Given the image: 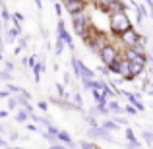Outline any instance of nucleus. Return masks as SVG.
I'll list each match as a JSON object with an SVG mask.
<instances>
[{"label": "nucleus", "mask_w": 153, "mask_h": 149, "mask_svg": "<svg viewBox=\"0 0 153 149\" xmlns=\"http://www.w3.org/2000/svg\"><path fill=\"white\" fill-rule=\"evenodd\" d=\"M132 19L128 16V12H116V14H108V29L114 37H120L122 33H126L128 29H132Z\"/></svg>", "instance_id": "nucleus-1"}, {"label": "nucleus", "mask_w": 153, "mask_h": 149, "mask_svg": "<svg viewBox=\"0 0 153 149\" xmlns=\"http://www.w3.org/2000/svg\"><path fill=\"white\" fill-rule=\"evenodd\" d=\"M83 43H85V47L89 49L93 54H97L99 56V52H101L107 45H111V39H108V35H105V33H101V31L97 29V27H93L91 29V33L87 35L85 39H83Z\"/></svg>", "instance_id": "nucleus-2"}, {"label": "nucleus", "mask_w": 153, "mask_h": 149, "mask_svg": "<svg viewBox=\"0 0 153 149\" xmlns=\"http://www.w3.org/2000/svg\"><path fill=\"white\" fill-rule=\"evenodd\" d=\"M120 56H122V50H120L114 43L107 45L101 52H99V60H101V64H103V66H107V68H111L112 64L120 58Z\"/></svg>", "instance_id": "nucleus-3"}, {"label": "nucleus", "mask_w": 153, "mask_h": 149, "mask_svg": "<svg viewBox=\"0 0 153 149\" xmlns=\"http://www.w3.org/2000/svg\"><path fill=\"white\" fill-rule=\"evenodd\" d=\"M72 66H74V74L79 82H82V79H95V72L91 70V68H87L76 54H72Z\"/></svg>", "instance_id": "nucleus-4"}, {"label": "nucleus", "mask_w": 153, "mask_h": 149, "mask_svg": "<svg viewBox=\"0 0 153 149\" xmlns=\"http://www.w3.org/2000/svg\"><path fill=\"white\" fill-rule=\"evenodd\" d=\"M118 41L122 43L124 49H134V47L138 45V43H142V35L138 33V29H134V27H132V29H128L126 33L120 35Z\"/></svg>", "instance_id": "nucleus-5"}, {"label": "nucleus", "mask_w": 153, "mask_h": 149, "mask_svg": "<svg viewBox=\"0 0 153 149\" xmlns=\"http://www.w3.org/2000/svg\"><path fill=\"white\" fill-rule=\"evenodd\" d=\"M72 25H74V33L78 35V37H82V41L87 37V35L91 33V29H93V21L89 19H79V21H72Z\"/></svg>", "instance_id": "nucleus-6"}, {"label": "nucleus", "mask_w": 153, "mask_h": 149, "mask_svg": "<svg viewBox=\"0 0 153 149\" xmlns=\"http://www.w3.org/2000/svg\"><path fill=\"white\" fill-rule=\"evenodd\" d=\"M116 76H120L122 79H126V82H132V72H130V60L126 58V56L122 54V58H120L118 62V70H116Z\"/></svg>", "instance_id": "nucleus-7"}, {"label": "nucleus", "mask_w": 153, "mask_h": 149, "mask_svg": "<svg viewBox=\"0 0 153 149\" xmlns=\"http://www.w3.org/2000/svg\"><path fill=\"white\" fill-rule=\"evenodd\" d=\"M56 31H58V39H60V41L66 43V47H68L70 50H76V45H74V41H72V37H70V33H68V29L64 27V21H62V19H60L58 25H56Z\"/></svg>", "instance_id": "nucleus-8"}, {"label": "nucleus", "mask_w": 153, "mask_h": 149, "mask_svg": "<svg viewBox=\"0 0 153 149\" xmlns=\"http://www.w3.org/2000/svg\"><path fill=\"white\" fill-rule=\"evenodd\" d=\"M122 97H126V99H128V103H130V105H134V107L138 108L140 112H143V110H146V105H143L142 101H140V99H142V95H140V93H132V91L122 89Z\"/></svg>", "instance_id": "nucleus-9"}, {"label": "nucleus", "mask_w": 153, "mask_h": 149, "mask_svg": "<svg viewBox=\"0 0 153 149\" xmlns=\"http://www.w3.org/2000/svg\"><path fill=\"white\" fill-rule=\"evenodd\" d=\"M87 136H89L91 139H107V142H111L112 139V136H111V132H107L103 126H97V128H89L87 130Z\"/></svg>", "instance_id": "nucleus-10"}, {"label": "nucleus", "mask_w": 153, "mask_h": 149, "mask_svg": "<svg viewBox=\"0 0 153 149\" xmlns=\"http://www.w3.org/2000/svg\"><path fill=\"white\" fill-rule=\"evenodd\" d=\"M64 10L70 16L78 14V12H82V10H87V2H83V0H68V2L64 4Z\"/></svg>", "instance_id": "nucleus-11"}, {"label": "nucleus", "mask_w": 153, "mask_h": 149, "mask_svg": "<svg viewBox=\"0 0 153 149\" xmlns=\"http://www.w3.org/2000/svg\"><path fill=\"white\" fill-rule=\"evenodd\" d=\"M124 56H126L130 62L134 64H143V66H147V54H140V52H136L134 49H126L122 52Z\"/></svg>", "instance_id": "nucleus-12"}, {"label": "nucleus", "mask_w": 153, "mask_h": 149, "mask_svg": "<svg viewBox=\"0 0 153 149\" xmlns=\"http://www.w3.org/2000/svg\"><path fill=\"white\" fill-rule=\"evenodd\" d=\"M128 8H130V6H126L124 0H112V2L107 6L105 12H108V14H116V12H126Z\"/></svg>", "instance_id": "nucleus-13"}, {"label": "nucleus", "mask_w": 153, "mask_h": 149, "mask_svg": "<svg viewBox=\"0 0 153 149\" xmlns=\"http://www.w3.org/2000/svg\"><path fill=\"white\" fill-rule=\"evenodd\" d=\"M126 142H128V149H138L140 147V142H138V138H136V134H134V130H132L130 126H126Z\"/></svg>", "instance_id": "nucleus-14"}, {"label": "nucleus", "mask_w": 153, "mask_h": 149, "mask_svg": "<svg viewBox=\"0 0 153 149\" xmlns=\"http://www.w3.org/2000/svg\"><path fill=\"white\" fill-rule=\"evenodd\" d=\"M108 110H111V116H116V114H124V107H120V103L116 99L108 101Z\"/></svg>", "instance_id": "nucleus-15"}, {"label": "nucleus", "mask_w": 153, "mask_h": 149, "mask_svg": "<svg viewBox=\"0 0 153 149\" xmlns=\"http://www.w3.org/2000/svg\"><path fill=\"white\" fill-rule=\"evenodd\" d=\"M147 66H143V64H134L130 62V72H132V78H140V76H143V72H146Z\"/></svg>", "instance_id": "nucleus-16"}, {"label": "nucleus", "mask_w": 153, "mask_h": 149, "mask_svg": "<svg viewBox=\"0 0 153 149\" xmlns=\"http://www.w3.org/2000/svg\"><path fill=\"white\" fill-rule=\"evenodd\" d=\"M29 118H31V114L25 110V108H22V110L16 112V122H19V124H25Z\"/></svg>", "instance_id": "nucleus-17"}, {"label": "nucleus", "mask_w": 153, "mask_h": 149, "mask_svg": "<svg viewBox=\"0 0 153 149\" xmlns=\"http://www.w3.org/2000/svg\"><path fill=\"white\" fill-rule=\"evenodd\" d=\"M19 33H22V27H12V29H8L6 43H14V41H16V37L19 39Z\"/></svg>", "instance_id": "nucleus-18"}, {"label": "nucleus", "mask_w": 153, "mask_h": 149, "mask_svg": "<svg viewBox=\"0 0 153 149\" xmlns=\"http://www.w3.org/2000/svg\"><path fill=\"white\" fill-rule=\"evenodd\" d=\"M58 142H60V143H66V145H68V147H70V145H72V143H74V139H72V138H70V134H68V132H64V130H60V132H58Z\"/></svg>", "instance_id": "nucleus-19"}, {"label": "nucleus", "mask_w": 153, "mask_h": 149, "mask_svg": "<svg viewBox=\"0 0 153 149\" xmlns=\"http://www.w3.org/2000/svg\"><path fill=\"white\" fill-rule=\"evenodd\" d=\"M45 70H47V68H45V64H43V62H39L37 66L33 68V76H35V82H37V83L41 82V72H45Z\"/></svg>", "instance_id": "nucleus-20"}, {"label": "nucleus", "mask_w": 153, "mask_h": 149, "mask_svg": "<svg viewBox=\"0 0 153 149\" xmlns=\"http://www.w3.org/2000/svg\"><path fill=\"white\" fill-rule=\"evenodd\" d=\"M70 19H72V21H79V19H89V14H87V10H82V12H78V14H72V16H70Z\"/></svg>", "instance_id": "nucleus-21"}, {"label": "nucleus", "mask_w": 153, "mask_h": 149, "mask_svg": "<svg viewBox=\"0 0 153 149\" xmlns=\"http://www.w3.org/2000/svg\"><path fill=\"white\" fill-rule=\"evenodd\" d=\"M101 126H103L107 132H114V130H118V124H116L114 120H105V122L101 124Z\"/></svg>", "instance_id": "nucleus-22"}, {"label": "nucleus", "mask_w": 153, "mask_h": 149, "mask_svg": "<svg viewBox=\"0 0 153 149\" xmlns=\"http://www.w3.org/2000/svg\"><path fill=\"white\" fill-rule=\"evenodd\" d=\"M82 85L85 87V89L93 91V89H95V85H97V79H82Z\"/></svg>", "instance_id": "nucleus-23"}, {"label": "nucleus", "mask_w": 153, "mask_h": 149, "mask_svg": "<svg viewBox=\"0 0 153 149\" xmlns=\"http://www.w3.org/2000/svg\"><path fill=\"white\" fill-rule=\"evenodd\" d=\"M12 21H14V27H22L19 23L23 21V14H19V12H16V14H12Z\"/></svg>", "instance_id": "nucleus-24"}, {"label": "nucleus", "mask_w": 153, "mask_h": 149, "mask_svg": "<svg viewBox=\"0 0 153 149\" xmlns=\"http://www.w3.org/2000/svg\"><path fill=\"white\" fill-rule=\"evenodd\" d=\"M85 122L89 124V128H97V126H101V124L97 122V118H95L93 114H85Z\"/></svg>", "instance_id": "nucleus-25"}, {"label": "nucleus", "mask_w": 153, "mask_h": 149, "mask_svg": "<svg viewBox=\"0 0 153 149\" xmlns=\"http://www.w3.org/2000/svg\"><path fill=\"white\" fill-rule=\"evenodd\" d=\"M142 136H143V139H146V142L153 147V130H143Z\"/></svg>", "instance_id": "nucleus-26"}, {"label": "nucleus", "mask_w": 153, "mask_h": 149, "mask_svg": "<svg viewBox=\"0 0 153 149\" xmlns=\"http://www.w3.org/2000/svg\"><path fill=\"white\" fill-rule=\"evenodd\" d=\"M91 2H93L97 8H101V10H107V6L112 2V0H91Z\"/></svg>", "instance_id": "nucleus-27"}, {"label": "nucleus", "mask_w": 153, "mask_h": 149, "mask_svg": "<svg viewBox=\"0 0 153 149\" xmlns=\"http://www.w3.org/2000/svg\"><path fill=\"white\" fill-rule=\"evenodd\" d=\"M124 112H126V114H130V116H138V108L134 107V105H126V107H124Z\"/></svg>", "instance_id": "nucleus-28"}, {"label": "nucleus", "mask_w": 153, "mask_h": 149, "mask_svg": "<svg viewBox=\"0 0 153 149\" xmlns=\"http://www.w3.org/2000/svg\"><path fill=\"white\" fill-rule=\"evenodd\" d=\"M0 16H2V19L4 21H12V14L8 12V8L2 4V10H0Z\"/></svg>", "instance_id": "nucleus-29"}, {"label": "nucleus", "mask_w": 153, "mask_h": 149, "mask_svg": "<svg viewBox=\"0 0 153 149\" xmlns=\"http://www.w3.org/2000/svg\"><path fill=\"white\" fill-rule=\"evenodd\" d=\"M79 149H101V147L95 145L93 142H79Z\"/></svg>", "instance_id": "nucleus-30"}, {"label": "nucleus", "mask_w": 153, "mask_h": 149, "mask_svg": "<svg viewBox=\"0 0 153 149\" xmlns=\"http://www.w3.org/2000/svg\"><path fill=\"white\" fill-rule=\"evenodd\" d=\"M112 120H114L118 126H128V118H124V116H120V114H116V116H112Z\"/></svg>", "instance_id": "nucleus-31"}, {"label": "nucleus", "mask_w": 153, "mask_h": 149, "mask_svg": "<svg viewBox=\"0 0 153 149\" xmlns=\"http://www.w3.org/2000/svg\"><path fill=\"white\" fill-rule=\"evenodd\" d=\"M64 45H66V43H64V41H60V39H56V47H54V50H56V54H62V52H64Z\"/></svg>", "instance_id": "nucleus-32"}, {"label": "nucleus", "mask_w": 153, "mask_h": 149, "mask_svg": "<svg viewBox=\"0 0 153 149\" xmlns=\"http://www.w3.org/2000/svg\"><path fill=\"white\" fill-rule=\"evenodd\" d=\"M18 107H19V105H18V101H16V97H10V99H8V108H10V110H16Z\"/></svg>", "instance_id": "nucleus-33"}, {"label": "nucleus", "mask_w": 153, "mask_h": 149, "mask_svg": "<svg viewBox=\"0 0 153 149\" xmlns=\"http://www.w3.org/2000/svg\"><path fill=\"white\" fill-rule=\"evenodd\" d=\"M134 50L140 52V54H147V49H146V45H143V43H138V45L134 47Z\"/></svg>", "instance_id": "nucleus-34"}, {"label": "nucleus", "mask_w": 153, "mask_h": 149, "mask_svg": "<svg viewBox=\"0 0 153 149\" xmlns=\"http://www.w3.org/2000/svg\"><path fill=\"white\" fill-rule=\"evenodd\" d=\"M72 103H74L78 108H82V95H79V93H76L74 97H72Z\"/></svg>", "instance_id": "nucleus-35"}, {"label": "nucleus", "mask_w": 153, "mask_h": 149, "mask_svg": "<svg viewBox=\"0 0 153 149\" xmlns=\"http://www.w3.org/2000/svg\"><path fill=\"white\" fill-rule=\"evenodd\" d=\"M37 64H39V56H37V54H31V56H29V66L35 68Z\"/></svg>", "instance_id": "nucleus-36"}, {"label": "nucleus", "mask_w": 153, "mask_h": 149, "mask_svg": "<svg viewBox=\"0 0 153 149\" xmlns=\"http://www.w3.org/2000/svg\"><path fill=\"white\" fill-rule=\"evenodd\" d=\"M37 107L41 108L43 112H47V110H49V103H47V101H39V103H37Z\"/></svg>", "instance_id": "nucleus-37"}, {"label": "nucleus", "mask_w": 153, "mask_h": 149, "mask_svg": "<svg viewBox=\"0 0 153 149\" xmlns=\"http://www.w3.org/2000/svg\"><path fill=\"white\" fill-rule=\"evenodd\" d=\"M99 72H101V74H103V76H111V74H112V72H111V68H107V66H103V64H101V66H99Z\"/></svg>", "instance_id": "nucleus-38"}, {"label": "nucleus", "mask_w": 153, "mask_h": 149, "mask_svg": "<svg viewBox=\"0 0 153 149\" xmlns=\"http://www.w3.org/2000/svg\"><path fill=\"white\" fill-rule=\"evenodd\" d=\"M18 41H19V47H22V49H25L27 43H29V37H19Z\"/></svg>", "instance_id": "nucleus-39"}, {"label": "nucleus", "mask_w": 153, "mask_h": 149, "mask_svg": "<svg viewBox=\"0 0 153 149\" xmlns=\"http://www.w3.org/2000/svg\"><path fill=\"white\" fill-rule=\"evenodd\" d=\"M54 12H56V16H62V4L60 2L54 4Z\"/></svg>", "instance_id": "nucleus-40"}, {"label": "nucleus", "mask_w": 153, "mask_h": 149, "mask_svg": "<svg viewBox=\"0 0 153 149\" xmlns=\"http://www.w3.org/2000/svg\"><path fill=\"white\" fill-rule=\"evenodd\" d=\"M4 64H6V68H4V70H8V72H14V62H10V60H8V62H4Z\"/></svg>", "instance_id": "nucleus-41"}, {"label": "nucleus", "mask_w": 153, "mask_h": 149, "mask_svg": "<svg viewBox=\"0 0 153 149\" xmlns=\"http://www.w3.org/2000/svg\"><path fill=\"white\" fill-rule=\"evenodd\" d=\"M27 130L29 132H37L39 128H37V124H27Z\"/></svg>", "instance_id": "nucleus-42"}, {"label": "nucleus", "mask_w": 153, "mask_h": 149, "mask_svg": "<svg viewBox=\"0 0 153 149\" xmlns=\"http://www.w3.org/2000/svg\"><path fill=\"white\" fill-rule=\"evenodd\" d=\"M143 2H146V6L149 8V12H153V0H143Z\"/></svg>", "instance_id": "nucleus-43"}, {"label": "nucleus", "mask_w": 153, "mask_h": 149, "mask_svg": "<svg viewBox=\"0 0 153 149\" xmlns=\"http://www.w3.org/2000/svg\"><path fill=\"white\" fill-rule=\"evenodd\" d=\"M2 97H10V91H8V89L0 91V99H2Z\"/></svg>", "instance_id": "nucleus-44"}, {"label": "nucleus", "mask_w": 153, "mask_h": 149, "mask_svg": "<svg viewBox=\"0 0 153 149\" xmlns=\"http://www.w3.org/2000/svg\"><path fill=\"white\" fill-rule=\"evenodd\" d=\"M0 145H2V147H10V145H8V142H6V139H2V138H0Z\"/></svg>", "instance_id": "nucleus-45"}, {"label": "nucleus", "mask_w": 153, "mask_h": 149, "mask_svg": "<svg viewBox=\"0 0 153 149\" xmlns=\"http://www.w3.org/2000/svg\"><path fill=\"white\" fill-rule=\"evenodd\" d=\"M49 149H68V147H64V145H60V143H58V145H52V147H49Z\"/></svg>", "instance_id": "nucleus-46"}, {"label": "nucleus", "mask_w": 153, "mask_h": 149, "mask_svg": "<svg viewBox=\"0 0 153 149\" xmlns=\"http://www.w3.org/2000/svg\"><path fill=\"white\" fill-rule=\"evenodd\" d=\"M8 116V110H0V118H6Z\"/></svg>", "instance_id": "nucleus-47"}, {"label": "nucleus", "mask_w": 153, "mask_h": 149, "mask_svg": "<svg viewBox=\"0 0 153 149\" xmlns=\"http://www.w3.org/2000/svg\"><path fill=\"white\" fill-rule=\"evenodd\" d=\"M8 149H23V147H14V145H10Z\"/></svg>", "instance_id": "nucleus-48"}, {"label": "nucleus", "mask_w": 153, "mask_h": 149, "mask_svg": "<svg viewBox=\"0 0 153 149\" xmlns=\"http://www.w3.org/2000/svg\"><path fill=\"white\" fill-rule=\"evenodd\" d=\"M151 108H153V105H151Z\"/></svg>", "instance_id": "nucleus-49"}]
</instances>
